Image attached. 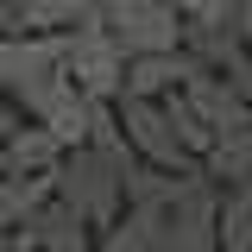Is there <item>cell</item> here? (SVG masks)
I'll list each match as a JSON object with an SVG mask.
<instances>
[{
	"label": "cell",
	"mask_w": 252,
	"mask_h": 252,
	"mask_svg": "<svg viewBox=\"0 0 252 252\" xmlns=\"http://www.w3.org/2000/svg\"><path fill=\"white\" fill-rule=\"evenodd\" d=\"M0 89L26 107V120L51 114L76 89L63 69V32H0Z\"/></svg>",
	"instance_id": "cell-2"
},
{
	"label": "cell",
	"mask_w": 252,
	"mask_h": 252,
	"mask_svg": "<svg viewBox=\"0 0 252 252\" xmlns=\"http://www.w3.org/2000/svg\"><path fill=\"white\" fill-rule=\"evenodd\" d=\"M215 252H252V183H220Z\"/></svg>",
	"instance_id": "cell-10"
},
{
	"label": "cell",
	"mask_w": 252,
	"mask_h": 252,
	"mask_svg": "<svg viewBox=\"0 0 252 252\" xmlns=\"http://www.w3.org/2000/svg\"><path fill=\"white\" fill-rule=\"evenodd\" d=\"M94 13H101V0H32L26 6V32H69L82 19H94Z\"/></svg>",
	"instance_id": "cell-12"
},
{
	"label": "cell",
	"mask_w": 252,
	"mask_h": 252,
	"mask_svg": "<svg viewBox=\"0 0 252 252\" xmlns=\"http://www.w3.org/2000/svg\"><path fill=\"white\" fill-rule=\"evenodd\" d=\"M57 158H63V139L44 120H19L0 139V170H6V177H51Z\"/></svg>",
	"instance_id": "cell-8"
},
{
	"label": "cell",
	"mask_w": 252,
	"mask_h": 252,
	"mask_svg": "<svg viewBox=\"0 0 252 252\" xmlns=\"http://www.w3.org/2000/svg\"><path fill=\"white\" fill-rule=\"evenodd\" d=\"M26 6L32 0H0V32H26Z\"/></svg>",
	"instance_id": "cell-15"
},
{
	"label": "cell",
	"mask_w": 252,
	"mask_h": 252,
	"mask_svg": "<svg viewBox=\"0 0 252 252\" xmlns=\"http://www.w3.org/2000/svg\"><path fill=\"white\" fill-rule=\"evenodd\" d=\"M63 69H69V82L89 94V101H120V82H126V51L107 38L101 13L63 32Z\"/></svg>",
	"instance_id": "cell-4"
},
{
	"label": "cell",
	"mask_w": 252,
	"mask_h": 252,
	"mask_svg": "<svg viewBox=\"0 0 252 252\" xmlns=\"http://www.w3.org/2000/svg\"><path fill=\"white\" fill-rule=\"evenodd\" d=\"M44 195H51V177H6V170H0V233L26 227V215Z\"/></svg>",
	"instance_id": "cell-11"
},
{
	"label": "cell",
	"mask_w": 252,
	"mask_h": 252,
	"mask_svg": "<svg viewBox=\"0 0 252 252\" xmlns=\"http://www.w3.org/2000/svg\"><path fill=\"white\" fill-rule=\"evenodd\" d=\"M158 101H164V114H170V126H177V139H183L189 152L202 158L208 152V145H215V132H208V120H202V114H195V107H189V94H183V82H177V89L170 94H158Z\"/></svg>",
	"instance_id": "cell-13"
},
{
	"label": "cell",
	"mask_w": 252,
	"mask_h": 252,
	"mask_svg": "<svg viewBox=\"0 0 252 252\" xmlns=\"http://www.w3.org/2000/svg\"><path fill=\"white\" fill-rule=\"evenodd\" d=\"M26 233H32L38 252H94V227L76 215L69 202H57V195H44L26 215Z\"/></svg>",
	"instance_id": "cell-7"
},
{
	"label": "cell",
	"mask_w": 252,
	"mask_h": 252,
	"mask_svg": "<svg viewBox=\"0 0 252 252\" xmlns=\"http://www.w3.org/2000/svg\"><path fill=\"white\" fill-rule=\"evenodd\" d=\"M164 233V252H215V215H220V183L195 164V170H177L164 195L145 202Z\"/></svg>",
	"instance_id": "cell-3"
},
{
	"label": "cell",
	"mask_w": 252,
	"mask_h": 252,
	"mask_svg": "<svg viewBox=\"0 0 252 252\" xmlns=\"http://www.w3.org/2000/svg\"><path fill=\"white\" fill-rule=\"evenodd\" d=\"M114 107H120V126H126L132 158L164 164V170H195V164H202V158L177 139V126H170V114H164V101H152V94H120Z\"/></svg>",
	"instance_id": "cell-6"
},
{
	"label": "cell",
	"mask_w": 252,
	"mask_h": 252,
	"mask_svg": "<svg viewBox=\"0 0 252 252\" xmlns=\"http://www.w3.org/2000/svg\"><path fill=\"white\" fill-rule=\"evenodd\" d=\"M101 26H107V38L126 57L183 44V13L170 0H101Z\"/></svg>",
	"instance_id": "cell-5"
},
{
	"label": "cell",
	"mask_w": 252,
	"mask_h": 252,
	"mask_svg": "<svg viewBox=\"0 0 252 252\" xmlns=\"http://www.w3.org/2000/svg\"><path fill=\"white\" fill-rule=\"evenodd\" d=\"M183 13V26H202V19H233V0H170Z\"/></svg>",
	"instance_id": "cell-14"
},
{
	"label": "cell",
	"mask_w": 252,
	"mask_h": 252,
	"mask_svg": "<svg viewBox=\"0 0 252 252\" xmlns=\"http://www.w3.org/2000/svg\"><path fill=\"white\" fill-rule=\"evenodd\" d=\"M26 120V107H19V101H13V94L0 89V139H6V132H13V126Z\"/></svg>",
	"instance_id": "cell-16"
},
{
	"label": "cell",
	"mask_w": 252,
	"mask_h": 252,
	"mask_svg": "<svg viewBox=\"0 0 252 252\" xmlns=\"http://www.w3.org/2000/svg\"><path fill=\"white\" fill-rule=\"evenodd\" d=\"M126 170H132V152L63 145V158L51 164V195L69 202L89 227H107V220L126 208Z\"/></svg>",
	"instance_id": "cell-1"
},
{
	"label": "cell",
	"mask_w": 252,
	"mask_h": 252,
	"mask_svg": "<svg viewBox=\"0 0 252 252\" xmlns=\"http://www.w3.org/2000/svg\"><path fill=\"white\" fill-rule=\"evenodd\" d=\"M233 26H240V38H246V51H252V0H233Z\"/></svg>",
	"instance_id": "cell-17"
},
{
	"label": "cell",
	"mask_w": 252,
	"mask_h": 252,
	"mask_svg": "<svg viewBox=\"0 0 252 252\" xmlns=\"http://www.w3.org/2000/svg\"><path fill=\"white\" fill-rule=\"evenodd\" d=\"M189 69H202V63L189 57L183 44H170V51H139V57H126V82L120 94H170L177 82H189Z\"/></svg>",
	"instance_id": "cell-9"
}]
</instances>
